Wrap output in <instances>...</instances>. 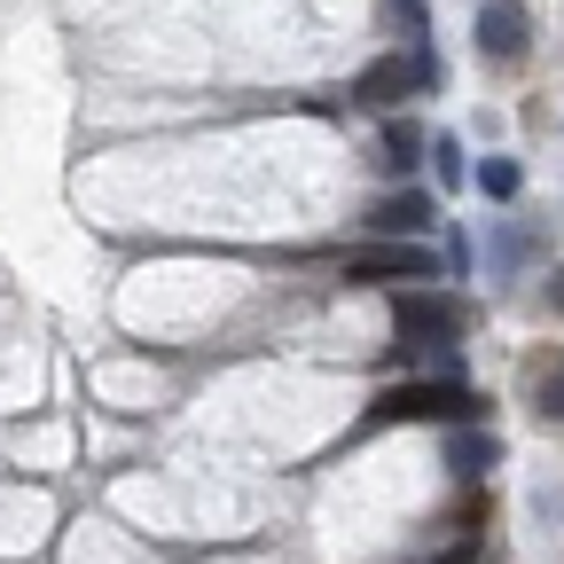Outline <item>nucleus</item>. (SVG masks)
<instances>
[{
    "label": "nucleus",
    "mask_w": 564,
    "mask_h": 564,
    "mask_svg": "<svg viewBox=\"0 0 564 564\" xmlns=\"http://www.w3.org/2000/svg\"><path fill=\"white\" fill-rule=\"evenodd\" d=\"M470 415H478V392L463 377H408L369 400V432H384V423H470Z\"/></svg>",
    "instance_id": "f257e3e1"
},
{
    "label": "nucleus",
    "mask_w": 564,
    "mask_h": 564,
    "mask_svg": "<svg viewBox=\"0 0 564 564\" xmlns=\"http://www.w3.org/2000/svg\"><path fill=\"white\" fill-rule=\"evenodd\" d=\"M392 329L400 345H455L463 337V299L455 291H432V282H408V291H392Z\"/></svg>",
    "instance_id": "f03ea898"
},
{
    "label": "nucleus",
    "mask_w": 564,
    "mask_h": 564,
    "mask_svg": "<svg viewBox=\"0 0 564 564\" xmlns=\"http://www.w3.org/2000/svg\"><path fill=\"white\" fill-rule=\"evenodd\" d=\"M345 274H352V282H400V291H408V282H432L440 259L423 251V243H392V236H384V243H369V251H352Z\"/></svg>",
    "instance_id": "7ed1b4c3"
},
{
    "label": "nucleus",
    "mask_w": 564,
    "mask_h": 564,
    "mask_svg": "<svg viewBox=\"0 0 564 564\" xmlns=\"http://www.w3.org/2000/svg\"><path fill=\"white\" fill-rule=\"evenodd\" d=\"M525 47H533L525 0H486V9H478V55H486V63H518Z\"/></svg>",
    "instance_id": "20e7f679"
},
{
    "label": "nucleus",
    "mask_w": 564,
    "mask_h": 564,
    "mask_svg": "<svg viewBox=\"0 0 564 564\" xmlns=\"http://www.w3.org/2000/svg\"><path fill=\"white\" fill-rule=\"evenodd\" d=\"M423 228H432V196H423V188H400V196H377L369 204V236L423 243Z\"/></svg>",
    "instance_id": "39448f33"
},
{
    "label": "nucleus",
    "mask_w": 564,
    "mask_h": 564,
    "mask_svg": "<svg viewBox=\"0 0 564 564\" xmlns=\"http://www.w3.org/2000/svg\"><path fill=\"white\" fill-rule=\"evenodd\" d=\"M525 408L541 423H564V345H541L525 361Z\"/></svg>",
    "instance_id": "423d86ee"
},
{
    "label": "nucleus",
    "mask_w": 564,
    "mask_h": 564,
    "mask_svg": "<svg viewBox=\"0 0 564 564\" xmlns=\"http://www.w3.org/2000/svg\"><path fill=\"white\" fill-rule=\"evenodd\" d=\"M415 87H423V63H415V55H377L361 79H352V95H361V102H400V95H415Z\"/></svg>",
    "instance_id": "0eeeda50"
},
{
    "label": "nucleus",
    "mask_w": 564,
    "mask_h": 564,
    "mask_svg": "<svg viewBox=\"0 0 564 564\" xmlns=\"http://www.w3.org/2000/svg\"><path fill=\"white\" fill-rule=\"evenodd\" d=\"M525 259H549V228L502 220L494 228V274H525Z\"/></svg>",
    "instance_id": "6e6552de"
},
{
    "label": "nucleus",
    "mask_w": 564,
    "mask_h": 564,
    "mask_svg": "<svg viewBox=\"0 0 564 564\" xmlns=\"http://www.w3.org/2000/svg\"><path fill=\"white\" fill-rule=\"evenodd\" d=\"M423 158H432V133H423L415 118H392V126H384V158H377V165H384V173H415Z\"/></svg>",
    "instance_id": "1a4fd4ad"
},
{
    "label": "nucleus",
    "mask_w": 564,
    "mask_h": 564,
    "mask_svg": "<svg viewBox=\"0 0 564 564\" xmlns=\"http://www.w3.org/2000/svg\"><path fill=\"white\" fill-rule=\"evenodd\" d=\"M518 188H525V165H518V158H486V165H478V196H494V204H510Z\"/></svg>",
    "instance_id": "9d476101"
},
{
    "label": "nucleus",
    "mask_w": 564,
    "mask_h": 564,
    "mask_svg": "<svg viewBox=\"0 0 564 564\" xmlns=\"http://www.w3.org/2000/svg\"><path fill=\"white\" fill-rule=\"evenodd\" d=\"M432 165H440V188H463V181H478V173L463 165V141H455V133H432Z\"/></svg>",
    "instance_id": "9b49d317"
},
{
    "label": "nucleus",
    "mask_w": 564,
    "mask_h": 564,
    "mask_svg": "<svg viewBox=\"0 0 564 564\" xmlns=\"http://www.w3.org/2000/svg\"><path fill=\"white\" fill-rule=\"evenodd\" d=\"M494 463H502V447H494L486 432H478V440H455V470H470V478H478V470H494Z\"/></svg>",
    "instance_id": "f8f14e48"
},
{
    "label": "nucleus",
    "mask_w": 564,
    "mask_h": 564,
    "mask_svg": "<svg viewBox=\"0 0 564 564\" xmlns=\"http://www.w3.org/2000/svg\"><path fill=\"white\" fill-rule=\"evenodd\" d=\"M400 17H408V40L415 47H432V40H423V32H432V24H423V0H400Z\"/></svg>",
    "instance_id": "ddd939ff"
},
{
    "label": "nucleus",
    "mask_w": 564,
    "mask_h": 564,
    "mask_svg": "<svg viewBox=\"0 0 564 564\" xmlns=\"http://www.w3.org/2000/svg\"><path fill=\"white\" fill-rule=\"evenodd\" d=\"M541 299H549V306H556V314H564V267H556V274H549V291H541Z\"/></svg>",
    "instance_id": "4468645a"
}]
</instances>
